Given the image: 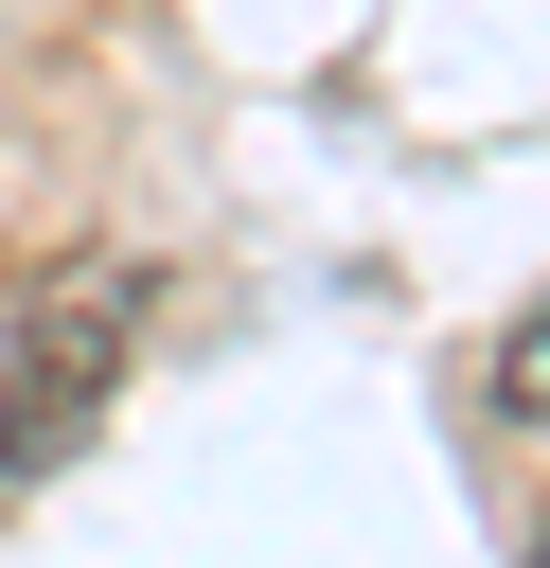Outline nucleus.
I'll list each match as a JSON object with an SVG mask.
<instances>
[{
	"mask_svg": "<svg viewBox=\"0 0 550 568\" xmlns=\"http://www.w3.org/2000/svg\"><path fill=\"white\" fill-rule=\"evenodd\" d=\"M124 337H142V302H124V266H89L71 302H0V479H35L89 408H106V373H124Z\"/></svg>",
	"mask_w": 550,
	"mask_h": 568,
	"instance_id": "f257e3e1",
	"label": "nucleus"
},
{
	"mask_svg": "<svg viewBox=\"0 0 550 568\" xmlns=\"http://www.w3.org/2000/svg\"><path fill=\"white\" fill-rule=\"evenodd\" d=\"M497 426H550V302L497 337Z\"/></svg>",
	"mask_w": 550,
	"mask_h": 568,
	"instance_id": "f03ea898",
	"label": "nucleus"
}]
</instances>
